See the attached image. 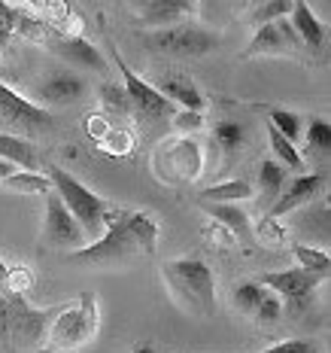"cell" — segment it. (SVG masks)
Listing matches in <instances>:
<instances>
[{
  "instance_id": "6da1fadb",
  "label": "cell",
  "mask_w": 331,
  "mask_h": 353,
  "mask_svg": "<svg viewBox=\"0 0 331 353\" xmlns=\"http://www.w3.org/2000/svg\"><path fill=\"white\" fill-rule=\"evenodd\" d=\"M158 223L143 210H119L94 244H85L76 253H67L73 265H122L140 256H156Z\"/></svg>"
},
{
  "instance_id": "7a4b0ae2",
  "label": "cell",
  "mask_w": 331,
  "mask_h": 353,
  "mask_svg": "<svg viewBox=\"0 0 331 353\" xmlns=\"http://www.w3.org/2000/svg\"><path fill=\"white\" fill-rule=\"evenodd\" d=\"M46 176H49V183H52V192L61 198V204L70 210V216L79 223V229L85 232L88 244H94V241L107 232V225L113 223L119 210H113L107 198L92 192L83 180H76V176L67 174L64 168L49 165Z\"/></svg>"
},
{
  "instance_id": "3957f363",
  "label": "cell",
  "mask_w": 331,
  "mask_h": 353,
  "mask_svg": "<svg viewBox=\"0 0 331 353\" xmlns=\"http://www.w3.org/2000/svg\"><path fill=\"white\" fill-rule=\"evenodd\" d=\"M167 290L176 299V305L186 307L195 317H213L216 314V274L201 259H171L161 265Z\"/></svg>"
},
{
  "instance_id": "277c9868",
  "label": "cell",
  "mask_w": 331,
  "mask_h": 353,
  "mask_svg": "<svg viewBox=\"0 0 331 353\" xmlns=\"http://www.w3.org/2000/svg\"><path fill=\"white\" fill-rule=\"evenodd\" d=\"M98 326H100L98 299H94V292H85V296H79L73 305L55 307L52 320H49V326H46V344H43V350L46 353H73V350L94 341Z\"/></svg>"
},
{
  "instance_id": "5b68a950",
  "label": "cell",
  "mask_w": 331,
  "mask_h": 353,
  "mask_svg": "<svg viewBox=\"0 0 331 353\" xmlns=\"http://www.w3.org/2000/svg\"><path fill=\"white\" fill-rule=\"evenodd\" d=\"M143 43L149 49H156V52H164L173 58H197L219 46V34L195 25V21H186V25L164 28V31H146Z\"/></svg>"
},
{
  "instance_id": "8992f818",
  "label": "cell",
  "mask_w": 331,
  "mask_h": 353,
  "mask_svg": "<svg viewBox=\"0 0 331 353\" xmlns=\"http://www.w3.org/2000/svg\"><path fill=\"white\" fill-rule=\"evenodd\" d=\"M109 55H113L116 68L122 73V88H125V98H128V107L131 113L137 116V119L149 122V119H161V116H173L176 107L171 101L164 98V94H158L152 83H146V79H140L134 70L125 64V58L116 52V49H109Z\"/></svg>"
},
{
  "instance_id": "52a82bcc",
  "label": "cell",
  "mask_w": 331,
  "mask_h": 353,
  "mask_svg": "<svg viewBox=\"0 0 331 353\" xmlns=\"http://www.w3.org/2000/svg\"><path fill=\"white\" fill-rule=\"evenodd\" d=\"M43 244L52 250H83L88 244L85 232L79 229V223L70 216V210L61 204V198L55 192H46V223H43Z\"/></svg>"
},
{
  "instance_id": "ba28073f",
  "label": "cell",
  "mask_w": 331,
  "mask_h": 353,
  "mask_svg": "<svg viewBox=\"0 0 331 353\" xmlns=\"http://www.w3.org/2000/svg\"><path fill=\"white\" fill-rule=\"evenodd\" d=\"M328 281V274H316L307 268H286V271H268L261 277V286H268L270 292H277L283 299V305H307L313 299V292Z\"/></svg>"
},
{
  "instance_id": "9c48e42d",
  "label": "cell",
  "mask_w": 331,
  "mask_h": 353,
  "mask_svg": "<svg viewBox=\"0 0 331 353\" xmlns=\"http://www.w3.org/2000/svg\"><path fill=\"white\" fill-rule=\"evenodd\" d=\"M0 125L3 128L28 131V134H40V131L52 128V116H49V110L36 107L34 101L21 98V94H16L12 88L0 83Z\"/></svg>"
},
{
  "instance_id": "30bf717a",
  "label": "cell",
  "mask_w": 331,
  "mask_h": 353,
  "mask_svg": "<svg viewBox=\"0 0 331 353\" xmlns=\"http://www.w3.org/2000/svg\"><path fill=\"white\" fill-rule=\"evenodd\" d=\"M158 168H161V174L173 171L171 180L192 183L204 171L201 146H197L192 137H173V141H167L164 146H158L156 150V171Z\"/></svg>"
},
{
  "instance_id": "8fae6325",
  "label": "cell",
  "mask_w": 331,
  "mask_h": 353,
  "mask_svg": "<svg viewBox=\"0 0 331 353\" xmlns=\"http://www.w3.org/2000/svg\"><path fill=\"white\" fill-rule=\"evenodd\" d=\"M34 92H36L34 104L46 110V107H67V104H73V101H79L88 92V85L76 70L58 68L52 73H46V77L36 83Z\"/></svg>"
},
{
  "instance_id": "7c38bea8",
  "label": "cell",
  "mask_w": 331,
  "mask_h": 353,
  "mask_svg": "<svg viewBox=\"0 0 331 353\" xmlns=\"http://www.w3.org/2000/svg\"><path fill=\"white\" fill-rule=\"evenodd\" d=\"M328 176L325 174H298L292 183H286L283 192L277 195V201L268 208L270 219H283L295 210H304L310 201H316V195L325 189Z\"/></svg>"
},
{
  "instance_id": "4fadbf2b",
  "label": "cell",
  "mask_w": 331,
  "mask_h": 353,
  "mask_svg": "<svg viewBox=\"0 0 331 353\" xmlns=\"http://www.w3.org/2000/svg\"><path fill=\"white\" fill-rule=\"evenodd\" d=\"M195 10H197V3H192V0H146V3L134 6L140 25L149 28V31H164V28L186 25V21H192Z\"/></svg>"
},
{
  "instance_id": "5bb4252c",
  "label": "cell",
  "mask_w": 331,
  "mask_h": 353,
  "mask_svg": "<svg viewBox=\"0 0 331 353\" xmlns=\"http://www.w3.org/2000/svg\"><path fill=\"white\" fill-rule=\"evenodd\" d=\"M295 49H301L295 31H292L289 19H279L270 21V25L259 28L249 40L244 58H255V55H292Z\"/></svg>"
},
{
  "instance_id": "9a60e30c",
  "label": "cell",
  "mask_w": 331,
  "mask_h": 353,
  "mask_svg": "<svg viewBox=\"0 0 331 353\" xmlns=\"http://www.w3.org/2000/svg\"><path fill=\"white\" fill-rule=\"evenodd\" d=\"M52 49L73 68H85L94 73H107V58L94 46L92 40H85L83 34H52Z\"/></svg>"
},
{
  "instance_id": "2e32d148",
  "label": "cell",
  "mask_w": 331,
  "mask_h": 353,
  "mask_svg": "<svg viewBox=\"0 0 331 353\" xmlns=\"http://www.w3.org/2000/svg\"><path fill=\"white\" fill-rule=\"evenodd\" d=\"M158 94H164L167 101L176 107V110H192V113H201L204 107H207V101H204V94L197 92V85L192 79L186 77V73H161L158 83L152 85Z\"/></svg>"
},
{
  "instance_id": "e0dca14e",
  "label": "cell",
  "mask_w": 331,
  "mask_h": 353,
  "mask_svg": "<svg viewBox=\"0 0 331 353\" xmlns=\"http://www.w3.org/2000/svg\"><path fill=\"white\" fill-rule=\"evenodd\" d=\"M289 25H292V31H295L301 46L319 49L322 43H325V21L316 19V12H313L307 3H301V0H295V3H292Z\"/></svg>"
},
{
  "instance_id": "ac0fdd59",
  "label": "cell",
  "mask_w": 331,
  "mask_h": 353,
  "mask_svg": "<svg viewBox=\"0 0 331 353\" xmlns=\"http://www.w3.org/2000/svg\"><path fill=\"white\" fill-rule=\"evenodd\" d=\"M0 159L16 165L19 171H36V165H40V156H36L34 146L16 134H6V131H0Z\"/></svg>"
},
{
  "instance_id": "d6986e66",
  "label": "cell",
  "mask_w": 331,
  "mask_h": 353,
  "mask_svg": "<svg viewBox=\"0 0 331 353\" xmlns=\"http://www.w3.org/2000/svg\"><path fill=\"white\" fill-rule=\"evenodd\" d=\"M286 176H289V171H286L283 165H277L274 159H264L259 165V204L264 210L277 201V195L283 192V186L289 183Z\"/></svg>"
},
{
  "instance_id": "ffe728a7",
  "label": "cell",
  "mask_w": 331,
  "mask_h": 353,
  "mask_svg": "<svg viewBox=\"0 0 331 353\" xmlns=\"http://www.w3.org/2000/svg\"><path fill=\"white\" fill-rule=\"evenodd\" d=\"M207 208V213L213 219H216L222 229L231 234V238H240V241H253L249 238V213L240 210L237 204H204Z\"/></svg>"
},
{
  "instance_id": "44dd1931",
  "label": "cell",
  "mask_w": 331,
  "mask_h": 353,
  "mask_svg": "<svg viewBox=\"0 0 331 353\" xmlns=\"http://www.w3.org/2000/svg\"><path fill=\"white\" fill-rule=\"evenodd\" d=\"M213 143L222 152V159H234L246 143V125L240 119H222L213 125Z\"/></svg>"
},
{
  "instance_id": "7402d4cb",
  "label": "cell",
  "mask_w": 331,
  "mask_h": 353,
  "mask_svg": "<svg viewBox=\"0 0 331 353\" xmlns=\"http://www.w3.org/2000/svg\"><path fill=\"white\" fill-rule=\"evenodd\" d=\"M246 198H253V186L246 180H225V183H216V186L201 189L197 201L201 204H237V201H246Z\"/></svg>"
},
{
  "instance_id": "603a6c76",
  "label": "cell",
  "mask_w": 331,
  "mask_h": 353,
  "mask_svg": "<svg viewBox=\"0 0 331 353\" xmlns=\"http://www.w3.org/2000/svg\"><path fill=\"white\" fill-rule=\"evenodd\" d=\"M268 143H270V152H274L277 165H283L286 171H295V174L304 171V156H301V150L295 143L286 141L270 122H268Z\"/></svg>"
},
{
  "instance_id": "cb8c5ba5",
  "label": "cell",
  "mask_w": 331,
  "mask_h": 353,
  "mask_svg": "<svg viewBox=\"0 0 331 353\" xmlns=\"http://www.w3.org/2000/svg\"><path fill=\"white\" fill-rule=\"evenodd\" d=\"M292 3H295V0H264V3H253L246 10L244 21H249L253 28H264V25H270V21L289 19Z\"/></svg>"
},
{
  "instance_id": "d4e9b609",
  "label": "cell",
  "mask_w": 331,
  "mask_h": 353,
  "mask_svg": "<svg viewBox=\"0 0 331 353\" xmlns=\"http://www.w3.org/2000/svg\"><path fill=\"white\" fill-rule=\"evenodd\" d=\"M0 186L10 189V192H21V195H46V192H52L49 176L40 174V171H16L12 176H6Z\"/></svg>"
},
{
  "instance_id": "484cf974",
  "label": "cell",
  "mask_w": 331,
  "mask_h": 353,
  "mask_svg": "<svg viewBox=\"0 0 331 353\" xmlns=\"http://www.w3.org/2000/svg\"><path fill=\"white\" fill-rule=\"evenodd\" d=\"M264 296H268V286H261L259 281H244L231 292V307L240 314H255V307L261 305Z\"/></svg>"
},
{
  "instance_id": "4316f807",
  "label": "cell",
  "mask_w": 331,
  "mask_h": 353,
  "mask_svg": "<svg viewBox=\"0 0 331 353\" xmlns=\"http://www.w3.org/2000/svg\"><path fill=\"white\" fill-rule=\"evenodd\" d=\"M292 256H295L298 268L316 271V274H328L331 271V256L322 247H310V244H295L292 247Z\"/></svg>"
},
{
  "instance_id": "83f0119b",
  "label": "cell",
  "mask_w": 331,
  "mask_h": 353,
  "mask_svg": "<svg viewBox=\"0 0 331 353\" xmlns=\"http://www.w3.org/2000/svg\"><path fill=\"white\" fill-rule=\"evenodd\" d=\"M279 134L286 137L289 143H298L301 141V128H304V119L292 110H270V119H268Z\"/></svg>"
},
{
  "instance_id": "f1b7e54d",
  "label": "cell",
  "mask_w": 331,
  "mask_h": 353,
  "mask_svg": "<svg viewBox=\"0 0 331 353\" xmlns=\"http://www.w3.org/2000/svg\"><path fill=\"white\" fill-rule=\"evenodd\" d=\"M307 152H316V156H328L331 150V125L325 119H310L307 125Z\"/></svg>"
},
{
  "instance_id": "f546056e",
  "label": "cell",
  "mask_w": 331,
  "mask_h": 353,
  "mask_svg": "<svg viewBox=\"0 0 331 353\" xmlns=\"http://www.w3.org/2000/svg\"><path fill=\"white\" fill-rule=\"evenodd\" d=\"M19 25H21V12L10 3H0V52H3L12 37L19 34Z\"/></svg>"
},
{
  "instance_id": "4dcf8cb0",
  "label": "cell",
  "mask_w": 331,
  "mask_h": 353,
  "mask_svg": "<svg viewBox=\"0 0 331 353\" xmlns=\"http://www.w3.org/2000/svg\"><path fill=\"white\" fill-rule=\"evenodd\" d=\"M283 311H286L283 299H279L277 292H270V290H268V296L261 299V305L255 307V314H253V317L259 320L261 326H274V323H279V317H283Z\"/></svg>"
},
{
  "instance_id": "1f68e13d",
  "label": "cell",
  "mask_w": 331,
  "mask_h": 353,
  "mask_svg": "<svg viewBox=\"0 0 331 353\" xmlns=\"http://www.w3.org/2000/svg\"><path fill=\"white\" fill-rule=\"evenodd\" d=\"M286 234H289V232H286L283 225H279V219L261 216L259 223H255V238H259L261 244H283Z\"/></svg>"
},
{
  "instance_id": "d6a6232c",
  "label": "cell",
  "mask_w": 331,
  "mask_h": 353,
  "mask_svg": "<svg viewBox=\"0 0 331 353\" xmlns=\"http://www.w3.org/2000/svg\"><path fill=\"white\" fill-rule=\"evenodd\" d=\"M261 353H319V344L313 338H289V341H279Z\"/></svg>"
},
{
  "instance_id": "836d02e7",
  "label": "cell",
  "mask_w": 331,
  "mask_h": 353,
  "mask_svg": "<svg viewBox=\"0 0 331 353\" xmlns=\"http://www.w3.org/2000/svg\"><path fill=\"white\" fill-rule=\"evenodd\" d=\"M171 122H173L176 131H182V134L204 128V116L201 113H192V110H176V113L171 116Z\"/></svg>"
},
{
  "instance_id": "e575fe53",
  "label": "cell",
  "mask_w": 331,
  "mask_h": 353,
  "mask_svg": "<svg viewBox=\"0 0 331 353\" xmlns=\"http://www.w3.org/2000/svg\"><path fill=\"white\" fill-rule=\"evenodd\" d=\"M0 296L6 301H21L19 290H16V277H12V271L6 268V262L0 259Z\"/></svg>"
},
{
  "instance_id": "d590c367",
  "label": "cell",
  "mask_w": 331,
  "mask_h": 353,
  "mask_svg": "<svg viewBox=\"0 0 331 353\" xmlns=\"http://www.w3.org/2000/svg\"><path fill=\"white\" fill-rule=\"evenodd\" d=\"M10 320H12V301L0 296V347H10Z\"/></svg>"
},
{
  "instance_id": "8d00e7d4",
  "label": "cell",
  "mask_w": 331,
  "mask_h": 353,
  "mask_svg": "<svg viewBox=\"0 0 331 353\" xmlns=\"http://www.w3.org/2000/svg\"><path fill=\"white\" fill-rule=\"evenodd\" d=\"M19 171V168L16 165H10V161H3V159H0V183H3L6 180V176H12V174H16Z\"/></svg>"
},
{
  "instance_id": "74e56055",
  "label": "cell",
  "mask_w": 331,
  "mask_h": 353,
  "mask_svg": "<svg viewBox=\"0 0 331 353\" xmlns=\"http://www.w3.org/2000/svg\"><path fill=\"white\" fill-rule=\"evenodd\" d=\"M134 353H158V350H156V347H152V344H140V347H137Z\"/></svg>"
}]
</instances>
